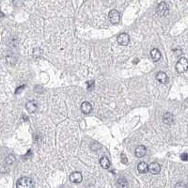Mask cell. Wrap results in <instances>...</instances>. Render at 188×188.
<instances>
[{
    "mask_svg": "<svg viewBox=\"0 0 188 188\" xmlns=\"http://www.w3.org/2000/svg\"><path fill=\"white\" fill-rule=\"evenodd\" d=\"M16 185L17 187H20V188H30V187H33L34 183H33L32 179H30L29 177H23V178L18 180Z\"/></svg>",
    "mask_w": 188,
    "mask_h": 188,
    "instance_id": "cell-1",
    "label": "cell"
},
{
    "mask_svg": "<svg viewBox=\"0 0 188 188\" xmlns=\"http://www.w3.org/2000/svg\"><path fill=\"white\" fill-rule=\"evenodd\" d=\"M188 69V60L185 58H182L176 64V70L179 73L186 72Z\"/></svg>",
    "mask_w": 188,
    "mask_h": 188,
    "instance_id": "cell-2",
    "label": "cell"
},
{
    "mask_svg": "<svg viewBox=\"0 0 188 188\" xmlns=\"http://www.w3.org/2000/svg\"><path fill=\"white\" fill-rule=\"evenodd\" d=\"M156 12L161 17L167 16L168 13V4L165 3V2H161L157 6V8H156Z\"/></svg>",
    "mask_w": 188,
    "mask_h": 188,
    "instance_id": "cell-3",
    "label": "cell"
},
{
    "mask_svg": "<svg viewBox=\"0 0 188 188\" xmlns=\"http://www.w3.org/2000/svg\"><path fill=\"white\" fill-rule=\"evenodd\" d=\"M108 17H109V20L111 22L112 24H118L119 20H120V15H119V12L116 9H112L111 12H109L108 14Z\"/></svg>",
    "mask_w": 188,
    "mask_h": 188,
    "instance_id": "cell-4",
    "label": "cell"
},
{
    "mask_svg": "<svg viewBox=\"0 0 188 188\" xmlns=\"http://www.w3.org/2000/svg\"><path fill=\"white\" fill-rule=\"evenodd\" d=\"M118 42L120 45H128L130 42V36L127 34V33H122V34L119 35L118 37Z\"/></svg>",
    "mask_w": 188,
    "mask_h": 188,
    "instance_id": "cell-5",
    "label": "cell"
},
{
    "mask_svg": "<svg viewBox=\"0 0 188 188\" xmlns=\"http://www.w3.org/2000/svg\"><path fill=\"white\" fill-rule=\"evenodd\" d=\"M149 171L153 174V175H157L160 173L161 171V167H160V165L156 162H153L151 163L150 165H149Z\"/></svg>",
    "mask_w": 188,
    "mask_h": 188,
    "instance_id": "cell-6",
    "label": "cell"
},
{
    "mask_svg": "<svg viewBox=\"0 0 188 188\" xmlns=\"http://www.w3.org/2000/svg\"><path fill=\"white\" fill-rule=\"evenodd\" d=\"M82 174L80 172H73L70 175V181L73 183H79L82 182Z\"/></svg>",
    "mask_w": 188,
    "mask_h": 188,
    "instance_id": "cell-7",
    "label": "cell"
},
{
    "mask_svg": "<svg viewBox=\"0 0 188 188\" xmlns=\"http://www.w3.org/2000/svg\"><path fill=\"white\" fill-rule=\"evenodd\" d=\"M163 122L165 124H168V125L172 124L174 122V116L169 112L165 113L164 116H163Z\"/></svg>",
    "mask_w": 188,
    "mask_h": 188,
    "instance_id": "cell-8",
    "label": "cell"
},
{
    "mask_svg": "<svg viewBox=\"0 0 188 188\" xmlns=\"http://www.w3.org/2000/svg\"><path fill=\"white\" fill-rule=\"evenodd\" d=\"M146 151H147L146 147L143 146V145H140V146H138V147L136 149L135 154H136V156H137V158H141V157H143V156H144L145 154H146Z\"/></svg>",
    "mask_w": 188,
    "mask_h": 188,
    "instance_id": "cell-9",
    "label": "cell"
},
{
    "mask_svg": "<svg viewBox=\"0 0 188 188\" xmlns=\"http://www.w3.org/2000/svg\"><path fill=\"white\" fill-rule=\"evenodd\" d=\"M26 108L27 110L29 112V113H35L37 111V103L34 102V101H30V102H27V105H26Z\"/></svg>",
    "mask_w": 188,
    "mask_h": 188,
    "instance_id": "cell-10",
    "label": "cell"
},
{
    "mask_svg": "<svg viewBox=\"0 0 188 188\" xmlns=\"http://www.w3.org/2000/svg\"><path fill=\"white\" fill-rule=\"evenodd\" d=\"M151 59L154 62H157L161 59V53L157 48H154L151 51Z\"/></svg>",
    "mask_w": 188,
    "mask_h": 188,
    "instance_id": "cell-11",
    "label": "cell"
},
{
    "mask_svg": "<svg viewBox=\"0 0 188 188\" xmlns=\"http://www.w3.org/2000/svg\"><path fill=\"white\" fill-rule=\"evenodd\" d=\"M156 79H157L160 83H162V84L168 83V80L167 73H164V72H159V73H157V74H156Z\"/></svg>",
    "mask_w": 188,
    "mask_h": 188,
    "instance_id": "cell-12",
    "label": "cell"
},
{
    "mask_svg": "<svg viewBox=\"0 0 188 188\" xmlns=\"http://www.w3.org/2000/svg\"><path fill=\"white\" fill-rule=\"evenodd\" d=\"M91 110H92V106H91V105L88 103V102H84V103L81 105V111H82L84 114L90 113Z\"/></svg>",
    "mask_w": 188,
    "mask_h": 188,
    "instance_id": "cell-13",
    "label": "cell"
},
{
    "mask_svg": "<svg viewBox=\"0 0 188 188\" xmlns=\"http://www.w3.org/2000/svg\"><path fill=\"white\" fill-rule=\"evenodd\" d=\"M137 170L139 171V173L145 174L149 171V165L145 162H140L137 165Z\"/></svg>",
    "mask_w": 188,
    "mask_h": 188,
    "instance_id": "cell-14",
    "label": "cell"
},
{
    "mask_svg": "<svg viewBox=\"0 0 188 188\" xmlns=\"http://www.w3.org/2000/svg\"><path fill=\"white\" fill-rule=\"evenodd\" d=\"M100 165H102L103 168L107 169V168H109V167H110V162H109V160H108L106 157H103V158L100 160Z\"/></svg>",
    "mask_w": 188,
    "mask_h": 188,
    "instance_id": "cell-15",
    "label": "cell"
},
{
    "mask_svg": "<svg viewBox=\"0 0 188 188\" xmlns=\"http://www.w3.org/2000/svg\"><path fill=\"white\" fill-rule=\"evenodd\" d=\"M117 183H118V186H119V187H126L128 185V183H127L125 178H119L118 180Z\"/></svg>",
    "mask_w": 188,
    "mask_h": 188,
    "instance_id": "cell-16",
    "label": "cell"
},
{
    "mask_svg": "<svg viewBox=\"0 0 188 188\" xmlns=\"http://www.w3.org/2000/svg\"><path fill=\"white\" fill-rule=\"evenodd\" d=\"M14 162H15V157L12 155V154H9V155H8L6 157V163L8 165H12Z\"/></svg>",
    "mask_w": 188,
    "mask_h": 188,
    "instance_id": "cell-17",
    "label": "cell"
},
{
    "mask_svg": "<svg viewBox=\"0 0 188 188\" xmlns=\"http://www.w3.org/2000/svg\"><path fill=\"white\" fill-rule=\"evenodd\" d=\"M6 59H7V62L9 63V64H10V65H13V64H15L16 63V59H14V58H12V57H7L6 58Z\"/></svg>",
    "mask_w": 188,
    "mask_h": 188,
    "instance_id": "cell-18",
    "label": "cell"
},
{
    "mask_svg": "<svg viewBox=\"0 0 188 188\" xmlns=\"http://www.w3.org/2000/svg\"><path fill=\"white\" fill-rule=\"evenodd\" d=\"M181 158L183 161H188V153H183L181 155Z\"/></svg>",
    "mask_w": 188,
    "mask_h": 188,
    "instance_id": "cell-19",
    "label": "cell"
},
{
    "mask_svg": "<svg viewBox=\"0 0 188 188\" xmlns=\"http://www.w3.org/2000/svg\"><path fill=\"white\" fill-rule=\"evenodd\" d=\"M127 157L125 156V154H121V162L123 164H127Z\"/></svg>",
    "mask_w": 188,
    "mask_h": 188,
    "instance_id": "cell-20",
    "label": "cell"
},
{
    "mask_svg": "<svg viewBox=\"0 0 188 188\" xmlns=\"http://www.w3.org/2000/svg\"><path fill=\"white\" fill-rule=\"evenodd\" d=\"M176 187H180V186H183V187H186L187 185L186 184H184V183H177L176 185H175Z\"/></svg>",
    "mask_w": 188,
    "mask_h": 188,
    "instance_id": "cell-21",
    "label": "cell"
},
{
    "mask_svg": "<svg viewBox=\"0 0 188 188\" xmlns=\"http://www.w3.org/2000/svg\"><path fill=\"white\" fill-rule=\"evenodd\" d=\"M25 87V86H22V87H20L19 88H18V90H16V93H19L20 91H21V90H22V88H24Z\"/></svg>",
    "mask_w": 188,
    "mask_h": 188,
    "instance_id": "cell-22",
    "label": "cell"
},
{
    "mask_svg": "<svg viewBox=\"0 0 188 188\" xmlns=\"http://www.w3.org/2000/svg\"><path fill=\"white\" fill-rule=\"evenodd\" d=\"M137 62H138V59H135V61H134V63H137Z\"/></svg>",
    "mask_w": 188,
    "mask_h": 188,
    "instance_id": "cell-23",
    "label": "cell"
}]
</instances>
